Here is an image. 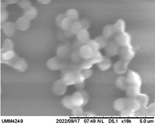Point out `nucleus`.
Instances as JSON below:
<instances>
[{"instance_id": "1", "label": "nucleus", "mask_w": 155, "mask_h": 125, "mask_svg": "<svg viewBox=\"0 0 155 125\" xmlns=\"http://www.w3.org/2000/svg\"><path fill=\"white\" fill-rule=\"evenodd\" d=\"M71 96L74 106L83 107L89 101V97L88 94L82 90L75 92Z\"/></svg>"}, {"instance_id": "2", "label": "nucleus", "mask_w": 155, "mask_h": 125, "mask_svg": "<svg viewBox=\"0 0 155 125\" xmlns=\"http://www.w3.org/2000/svg\"><path fill=\"white\" fill-rule=\"evenodd\" d=\"M79 69L64 71L62 75L61 79L67 86L75 84L77 83V73Z\"/></svg>"}, {"instance_id": "3", "label": "nucleus", "mask_w": 155, "mask_h": 125, "mask_svg": "<svg viewBox=\"0 0 155 125\" xmlns=\"http://www.w3.org/2000/svg\"><path fill=\"white\" fill-rule=\"evenodd\" d=\"M118 55L120 59L130 62L135 56V52L131 44L120 47Z\"/></svg>"}, {"instance_id": "4", "label": "nucleus", "mask_w": 155, "mask_h": 125, "mask_svg": "<svg viewBox=\"0 0 155 125\" xmlns=\"http://www.w3.org/2000/svg\"><path fill=\"white\" fill-rule=\"evenodd\" d=\"M129 85L141 87L142 80L140 75L136 71L129 69L127 72L126 76Z\"/></svg>"}, {"instance_id": "5", "label": "nucleus", "mask_w": 155, "mask_h": 125, "mask_svg": "<svg viewBox=\"0 0 155 125\" xmlns=\"http://www.w3.org/2000/svg\"><path fill=\"white\" fill-rule=\"evenodd\" d=\"M114 40L120 47L131 44V37L130 34L125 31L116 34Z\"/></svg>"}, {"instance_id": "6", "label": "nucleus", "mask_w": 155, "mask_h": 125, "mask_svg": "<svg viewBox=\"0 0 155 125\" xmlns=\"http://www.w3.org/2000/svg\"><path fill=\"white\" fill-rule=\"evenodd\" d=\"M130 62L120 59L117 61L113 65V70L117 74L121 76L127 73Z\"/></svg>"}, {"instance_id": "7", "label": "nucleus", "mask_w": 155, "mask_h": 125, "mask_svg": "<svg viewBox=\"0 0 155 125\" xmlns=\"http://www.w3.org/2000/svg\"><path fill=\"white\" fill-rule=\"evenodd\" d=\"M120 47L114 40L108 41L105 48L107 56H114L118 54Z\"/></svg>"}, {"instance_id": "8", "label": "nucleus", "mask_w": 155, "mask_h": 125, "mask_svg": "<svg viewBox=\"0 0 155 125\" xmlns=\"http://www.w3.org/2000/svg\"><path fill=\"white\" fill-rule=\"evenodd\" d=\"M62 59L58 56L53 57L48 61L47 66L52 70H61L64 67V63Z\"/></svg>"}, {"instance_id": "9", "label": "nucleus", "mask_w": 155, "mask_h": 125, "mask_svg": "<svg viewBox=\"0 0 155 125\" xmlns=\"http://www.w3.org/2000/svg\"><path fill=\"white\" fill-rule=\"evenodd\" d=\"M9 66L21 72L25 71L28 67L26 60L18 56Z\"/></svg>"}, {"instance_id": "10", "label": "nucleus", "mask_w": 155, "mask_h": 125, "mask_svg": "<svg viewBox=\"0 0 155 125\" xmlns=\"http://www.w3.org/2000/svg\"><path fill=\"white\" fill-rule=\"evenodd\" d=\"M67 89V86L61 79L57 80L54 83L52 86V90L54 94L61 96L65 94Z\"/></svg>"}, {"instance_id": "11", "label": "nucleus", "mask_w": 155, "mask_h": 125, "mask_svg": "<svg viewBox=\"0 0 155 125\" xmlns=\"http://www.w3.org/2000/svg\"><path fill=\"white\" fill-rule=\"evenodd\" d=\"M17 56L13 50L1 52V62L2 63L9 65Z\"/></svg>"}, {"instance_id": "12", "label": "nucleus", "mask_w": 155, "mask_h": 125, "mask_svg": "<svg viewBox=\"0 0 155 125\" xmlns=\"http://www.w3.org/2000/svg\"><path fill=\"white\" fill-rule=\"evenodd\" d=\"M142 106L137 97L127 98V107L133 112L136 113L140 110Z\"/></svg>"}, {"instance_id": "13", "label": "nucleus", "mask_w": 155, "mask_h": 125, "mask_svg": "<svg viewBox=\"0 0 155 125\" xmlns=\"http://www.w3.org/2000/svg\"><path fill=\"white\" fill-rule=\"evenodd\" d=\"M1 28L5 35L8 37L12 36L16 29L15 23L7 21L2 23Z\"/></svg>"}, {"instance_id": "14", "label": "nucleus", "mask_w": 155, "mask_h": 125, "mask_svg": "<svg viewBox=\"0 0 155 125\" xmlns=\"http://www.w3.org/2000/svg\"><path fill=\"white\" fill-rule=\"evenodd\" d=\"M15 24L16 29L21 31H25L29 28L30 21L23 16L18 19Z\"/></svg>"}, {"instance_id": "15", "label": "nucleus", "mask_w": 155, "mask_h": 125, "mask_svg": "<svg viewBox=\"0 0 155 125\" xmlns=\"http://www.w3.org/2000/svg\"><path fill=\"white\" fill-rule=\"evenodd\" d=\"M94 51L87 44L83 45L80 49L79 53L81 57L84 60L91 59L93 56Z\"/></svg>"}, {"instance_id": "16", "label": "nucleus", "mask_w": 155, "mask_h": 125, "mask_svg": "<svg viewBox=\"0 0 155 125\" xmlns=\"http://www.w3.org/2000/svg\"><path fill=\"white\" fill-rule=\"evenodd\" d=\"M76 37L78 41L84 45L86 44L90 39L89 32L84 29H82L76 34Z\"/></svg>"}, {"instance_id": "17", "label": "nucleus", "mask_w": 155, "mask_h": 125, "mask_svg": "<svg viewBox=\"0 0 155 125\" xmlns=\"http://www.w3.org/2000/svg\"><path fill=\"white\" fill-rule=\"evenodd\" d=\"M127 98L120 97L116 99L113 103L114 109L120 112L127 107Z\"/></svg>"}, {"instance_id": "18", "label": "nucleus", "mask_w": 155, "mask_h": 125, "mask_svg": "<svg viewBox=\"0 0 155 125\" xmlns=\"http://www.w3.org/2000/svg\"><path fill=\"white\" fill-rule=\"evenodd\" d=\"M97 65L100 70L105 71L108 70L111 68L112 66V62L109 57L104 56L102 61Z\"/></svg>"}, {"instance_id": "19", "label": "nucleus", "mask_w": 155, "mask_h": 125, "mask_svg": "<svg viewBox=\"0 0 155 125\" xmlns=\"http://www.w3.org/2000/svg\"><path fill=\"white\" fill-rule=\"evenodd\" d=\"M141 87L129 85L125 90L127 96L130 97H137L141 93Z\"/></svg>"}, {"instance_id": "20", "label": "nucleus", "mask_w": 155, "mask_h": 125, "mask_svg": "<svg viewBox=\"0 0 155 125\" xmlns=\"http://www.w3.org/2000/svg\"><path fill=\"white\" fill-rule=\"evenodd\" d=\"M38 14V10L35 7L31 6L25 10L23 16L29 21L35 18Z\"/></svg>"}, {"instance_id": "21", "label": "nucleus", "mask_w": 155, "mask_h": 125, "mask_svg": "<svg viewBox=\"0 0 155 125\" xmlns=\"http://www.w3.org/2000/svg\"><path fill=\"white\" fill-rule=\"evenodd\" d=\"M115 84L118 88L124 91L126 90L129 85L126 77L121 75L116 79Z\"/></svg>"}, {"instance_id": "22", "label": "nucleus", "mask_w": 155, "mask_h": 125, "mask_svg": "<svg viewBox=\"0 0 155 125\" xmlns=\"http://www.w3.org/2000/svg\"><path fill=\"white\" fill-rule=\"evenodd\" d=\"M102 33V35L108 39L114 36L116 34L113 25L110 24L107 25L104 27Z\"/></svg>"}, {"instance_id": "23", "label": "nucleus", "mask_w": 155, "mask_h": 125, "mask_svg": "<svg viewBox=\"0 0 155 125\" xmlns=\"http://www.w3.org/2000/svg\"><path fill=\"white\" fill-rule=\"evenodd\" d=\"M113 26L116 34L125 31V22L124 20L122 19H118Z\"/></svg>"}, {"instance_id": "24", "label": "nucleus", "mask_w": 155, "mask_h": 125, "mask_svg": "<svg viewBox=\"0 0 155 125\" xmlns=\"http://www.w3.org/2000/svg\"><path fill=\"white\" fill-rule=\"evenodd\" d=\"M61 103L62 105L68 109L71 110L74 107L71 96H66L64 97L61 100Z\"/></svg>"}, {"instance_id": "25", "label": "nucleus", "mask_w": 155, "mask_h": 125, "mask_svg": "<svg viewBox=\"0 0 155 125\" xmlns=\"http://www.w3.org/2000/svg\"><path fill=\"white\" fill-rule=\"evenodd\" d=\"M137 98L140 103L142 107H145L147 106L149 102L150 98L147 94L141 93Z\"/></svg>"}, {"instance_id": "26", "label": "nucleus", "mask_w": 155, "mask_h": 125, "mask_svg": "<svg viewBox=\"0 0 155 125\" xmlns=\"http://www.w3.org/2000/svg\"><path fill=\"white\" fill-rule=\"evenodd\" d=\"M58 56L62 59L66 58L68 53V49L65 45H62L60 47L57 51Z\"/></svg>"}, {"instance_id": "27", "label": "nucleus", "mask_w": 155, "mask_h": 125, "mask_svg": "<svg viewBox=\"0 0 155 125\" xmlns=\"http://www.w3.org/2000/svg\"><path fill=\"white\" fill-rule=\"evenodd\" d=\"M65 15L66 17L73 22L76 21L78 19L79 14L75 9H71L67 11Z\"/></svg>"}, {"instance_id": "28", "label": "nucleus", "mask_w": 155, "mask_h": 125, "mask_svg": "<svg viewBox=\"0 0 155 125\" xmlns=\"http://www.w3.org/2000/svg\"><path fill=\"white\" fill-rule=\"evenodd\" d=\"M14 44L12 41L10 39H6L3 43L2 47L1 49V52L13 50Z\"/></svg>"}, {"instance_id": "29", "label": "nucleus", "mask_w": 155, "mask_h": 125, "mask_svg": "<svg viewBox=\"0 0 155 125\" xmlns=\"http://www.w3.org/2000/svg\"><path fill=\"white\" fill-rule=\"evenodd\" d=\"M73 22L65 17L61 21L59 27L65 31L69 30Z\"/></svg>"}, {"instance_id": "30", "label": "nucleus", "mask_w": 155, "mask_h": 125, "mask_svg": "<svg viewBox=\"0 0 155 125\" xmlns=\"http://www.w3.org/2000/svg\"><path fill=\"white\" fill-rule=\"evenodd\" d=\"M104 57L99 50H97L94 51L93 56L91 59L94 64H97L102 61Z\"/></svg>"}, {"instance_id": "31", "label": "nucleus", "mask_w": 155, "mask_h": 125, "mask_svg": "<svg viewBox=\"0 0 155 125\" xmlns=\"http://www.w3.org/2000/svg\"><path fill=\"white\" fill-rule=\"evenodd\" d=\"M94 64L91 59H90L84 60L78 67L81 70L90 69Z\"/></svg>"}, {"instance_id": "32", "label": "nucleus", "mask_w": 155, "mask_h": 125, "mask_svg": "<svg viewBox=\"0 0 155 125\" xmlns=\"http://www.w3.org/2000/svg\"><path fill=\"white\" fill-rule=\"evenodd\" d=\"M82 29L80 22L76 21L73 22L69 30L72 34L76 35Z\"/></svg>"}, {"instance_id": "33", "label": "nucleus", "mask_w": 155, "mask_h": 125, "mask_svg": "<svg viewBox=\"0 0 155 125\" xmlns=\"http://www.w3.org/2000/svg\"><path fill=\"white\" fill-rule=\"evenodd\" d=\"M95 39L99 44L100 49L104 48L109 41L108 39L102 35L97 36Z\"/></svg>"}, {"instance_id": "34", "label": "nucleus", "mask_w": 155, "mask_h": 125, "mask_svg": "<svg viewBox=\"0 0 155 125\" xmlns=\"http://www.w3.org/2000/svg\"><path fill=\"white\" fill-rule=\"evenodd\" d=\"M94 51L99 50L100 49L99 44L95 39H90L86 44Z\"/></svg>"}, {"instance_id": "35", "label": "nucleus", "mask_w": 155, "mask_h": 125, "mask_svg": "<svg viewBox=\"0 0 155 125\" xmlns=\"http://www.w3.org/2000/svg\"><path fill=\"white\" fill-rule=\"evenodd\" d=\"M71 110L72 115L76 117H80L83 116L84 113L82 107L74 106Z\"/></svg>"}, {"instance_id": "36", "label": "nucleus", "mask_w": 155, "mask_h": 125, "mask_svg": "<svg viewBox=\"0 0 155 125\" xmlns=\"http://www.w3.org/2000/svg\"><path fill=\"white\" fill-rule=\"evenodd\" d=\"M120 112V116L124 117H133L135 116V113L133 112L127 107Z\"/></svg>"}, {"instance_id": "37", "label": "nucleus", "mask_w": 155, "mask_h": 125, "mask_svg": "<svg viewBox=\"0 0 155 125\" xmlns=\"http://www.w3.org/2000/svg\"><path fill=\"white\" fill-rule=\"evenodd\" d=\"M80 73L82 77L85 80L92 75L93 71L91 69L87 70L80 69Z\"/></svg>"}, {"instance_id": "38", "label": "nucleus", "mask_w": 155, "mask_h": 125, "mask_svg": "<svg viewBox=\"0 0 155 125\" xmlns=\"http://www.w3.org/2000/svg\"><path fill=\"white\" fill-rule=\"evenodd\" d=\"M19 6L25 10L31 6V3L28 0H21L18 1Z\"/></svg>"}, {"instance_id": "39", "label": "nucleus", "mask_w": 155, "mask_h": 125, "mask_svg": "<svg viewBox=\"0 0 155 125\" xmlns=\"http://www.w3.org/2000/svg\"><path fill=\"white\" fill-rule=\"evenodd\" d=\"M8 16V13L5 9H1V19L2 23L6 21Z\"/></svg>"}, {"instance_id": "40", "label": "nucleus", "mask_w": 155, "mask_h": 125, "mask_svg": "<svg viewBox=\"0 0 155 125\" xmlns=\"http://www.w3.org/2000/svg\"><path fill=\"white\" fill-rule=\"evenodd\" d=\"M80 22L82 29L87 30L90 27V23L88 20L85 19H81Z\"/></svg>"}, {"instance_id": "41", "label": "nucleus", "mask_w": 155, "mask_h": 125, "mask_svg": "<svg viewBox=\"0 0 155 125\" xmlns=\"http://www.w3.org/2000/svg\"><path fill=\"white\" fill-rule=\"evenodd\" d=\"M65 17V15L63 14H61L57 17L56 19V22L57 25L58 26H60L61 21Z\"/></svg>"}, {"instance_id": "42", "label": "nucleus", "mask_w": 155, "mask_h": 125, "mask_svg": "<svg viewBox=\"0 0 155 125\" xmlns=\"http://www.w3.org/2000/svg\"><path fill=\"white\" fill-rule=\"evenodd\" d=\"M83 115L87 117H94L95 115L92 112L87 111L84 112Z\"/></svg>"}, {"instance_id": "43", "label": "nucleus", "mask_w": 155, "mask_h": 125, "mask_svg": "<svg viewBox=\"0 0 155 125\" xmlns=\"http://www.w3.org/2000/svg\"><path fill=\"white\" fill-rule=\"evenodd\" d=\"M37 1L40 3L42 4H47L51 2L50 0H38Z\"/></svg>"}, {"instance_id": "44", "label": "nucleus", "mask_w": 155, "mask_h": 125, "mask_svg": "<svg viewBox=\"0 0 155 125\" xmlns=\"http://www.w3.org/2000/svg\"><path fill=\"white\" fill-rule=\"evenodd\" d=\"M18 1L17 0H7L5 2L7 5L12 4L18 2Z\"/></svg>"}]
</instances>
